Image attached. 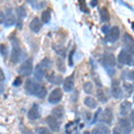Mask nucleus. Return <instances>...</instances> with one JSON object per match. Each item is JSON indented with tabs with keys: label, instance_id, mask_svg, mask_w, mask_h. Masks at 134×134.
I'll return each instance as SVG.
<instances>
[{
	"label": "nucleus",
	"instance_id": "0eeeda50",
	"mask_svg": "<svg viewBox=\"0 0 134 134\" xmlns=\"http://www.w3.org/2000/svg\"><path fill=\"white\" fill-rule=\"evenodd\" d=\"M63 98V92L60 88L53 90L48 96V102L50 104H57Z\"/></svg>",
	"mask_w": 134,
	"mask_h": 134
},
{
	"label": "nucleus",
	"instance_id": "aec40b11",
	"mask_svg": "<svg viewBox=\"0 0 134 134\" xmlns=\"http://www.w3.org/2000/svg\"><path fill=\"white\" fill-rule=\"evenodd\" d=\"M44 74H45V70L42 68L40 64H37L35 71H34V77H35V79L38 80V81H41L43 77H44Z\"/></svg>",
	"mask_w": 134,
	"mask_h": 134
},
{
	"label": "nucleus",
	"instance_id": "b1692460",
	"mask_svg": "<svg viewBox=\"0 0 134 134\" xmlns=\"http://www.w3.org/2000/svg\"><path fill=\"white\" fill-rule=\"evenodd\" d=\"M96 96H97L98 100L100 101L101 103H107V100H108V98H107V95H105V91H104L101 88H99L97 90Z\"/></svg>",
	"mask_w": 134,
	"mask_h": 134
},
{
	"label": "nucleus",
	"instance_id": "72a5a7b5",
	"mask_svg": "<svg viewBox=\"0 0 134 134\" xmlns=\"http://www.w3.org/2000/svg\"><path fill=\"white\" fill-rule=\"evenodd\" d=\"M74 53H75V47L74 48H72V50H71L70 52V54H69V55H68V58H69V65L70 66H72L73 65V62H72V57H73V55H74Z\"/></svg>",
	"mask_w": 134,
	"mask_h": 134
},
{
	"label": "nucleus",
	"instance_id": "9d476101",
	"mask_svg": "<svg viewBox=\"0 0 134 134\" xmlns=\"http://www.w3.org/2000/svg\"><path fill=\"white\" fill-rule=\"evenodd\" d=\"M111 94L115 99H119L122 98V90L120 88L118 80H113L111 84Z\"/></svg>",
	"mask_w": 134,
	"mask_h": 134
},
{
	"label": "nucleus",
	"instance_id": "393cba45",
	"mask_svg": "<svg viewBox=\"0 0 134 134\" xmlns=\"http://www.w3.org/2000/svg\"><path fill=\"white\" fill-rule=\"evenodd\" d=\"M99 14H100L101 21L103 23H107V21L110 20V14L107 7H101L100 11H99Z\"/></svg>",
	"mask_w": 134,
	"mask_h": 134
},
{
	"label": "nucleus",
	"instance_id": "58836bf2",
	"mask_svg": "<svg viewBox=\"0 0 134 134\" xmlns=\"http://www.w3.org/2000/svg\"><path fill=\"white\" fill-rule=\"evenodd\" d=\"M127 79L131 80V81H134V71H130L127 73Z\"/></svg>",
	"mask_w": 134,
	"mask_h": 134
},
{
	"label": "nucleus",
	"instance_id": "c756f323",
	"mask_svg": "<svg viewBox=\"0 0 134 134\" xmlns=\"http://www.w3.org/2000/svg\"><path fill=\"white\" fill-rule=\"evenodd\" d=\"M57 69L62 72H65V65H64V60L62 58H58L57 60Z\"/></svg>",
	"mask_w": 134,
	"mask_h": 134
},
{
	"label": "nucleus",
	"instance_id": "39448f33",
	"mask_svg": "<svg viewBox=\"0 0 134 134\" xmlns=\"http://www.w3.org/2000/svg\"><path fill=\"white\" fill-rule=\"evenodd\" d=\"M16 14H17V21H16V25L18 30H21L23 24V19L26 18V9L23 5L18 6L15 9Z\"/></svg>",
	"mask_w": 134,
	"mask_h": 134
},
{
	"label": "nucleus",
	"instance_id": "423d86ee",
	"mask_svg": "<svg viewBox=\"0 0 134 134\" xmlns=\"http://www.w3.org/2000/svg\"><path fill=\"white\" fill-rule=\"evenodd\" d=\"M124 43L125 47L124 49H126L130 54L134 55V38L128 32H125L124 35Z\"/></svg>",
	"mask_w": 134,
	"mask_h": 134
},
{
	"label": "nucleus",
	"instance_id": "c9c22d12",
	"mask_svg": "<svg viewBox=\"0 0 134 134\" xmlns=\"http://www.w3.org/2000/svg\"><path fill=\"white\" fill-rule=\"evenodd\" d=\"M21 131L23 132V134H33V132H32L31 130L26 128V127H23V124H21Z\"/></svg>",
	"mask_w": 134,
	"mask_h": 134
},
{
	"label": "nucleus",
	"instance_id": "412c9836",
	"mask_svg": "<svg viewBox=\"0 0 134 134\" xmlns=\"http://www.w3.org/2000/svg\"><path fill=\"white\" fill-rule=\"evenodd\" d=\"M84 104H85L86 107L91 109H95L98 107V103H97V101L90 96L86 97V98H84Z\"/></svg>",
	"mask_w": 134,
	"mask_h": 134
},
{
	"label": "nucleus",
	"instance_id": "37998d69",
	"mask_svg": "<svg viewBox=\"0 0 134 134\" xmlns=\"http://www.w3.org/2000/svg\"><path fill=\"white\" fill-rule=\"evenodd\" d=\"M5 15L3 12H1V23H5Z\"/></svg>",
	"mask_w": 134,
	"mask_h": 134
},
{
	"label": "nucleus",
	"instance_id": "473e14b6",
	"mask_svg": "<svg viewBox=\"0 0 134 134\" xmlns=\"http://www.w3.org/2000/svg\"><path fill=\"white\" fill-rule=\"evenodd\" d=\"M80 6H81V10L82 11L83 13H86V14H88L90 13V10L88 9V6L86 5L85 1H80Z\"/></svg>",
	"mask_w": 134,
	"mask_h": 134
},
{
	"label": "nucleus",
	"instance_id": "4be33fe9",
	"mask_svg": "<svg viewBox=\"0 0 134 134\" xmlns=\"http://www.w3.org/2000/svg\"><path fill=\"white\" fill-rule=\"evenodd\" d=\"M64 107H61V105L55 107V108L52 110V115L57 119H62L64 117Z\"/></svg>",
	"mask_w": 134,
	"mask_h": 134
},
{
	"label": "nucleus",
	"instance_id": "4c0bfd02",
	"mask_svg": "<svg viewBox=\"0 0 134 134\" xmlns=\"http://www.w3.org/2000/svg\"><path fill=\"white\" fill-rule=\"evenodd\" d=\"M101 30H102V32L104 34H107L111 31V28H110L108 25H104L103 27L101 28Z\"/></svg>",
	"mask_w": 134,
	"mask_h": 134
},
{
	"label": "nucleus",
	"instance_id": "5701e85b",
	"mask_svg": "<svg viewBox=\"0 0 134 134\" xmlns=\"http://www.w3.org/2000/svg\"><path fill=\"white\" fill-rule=\"evenodd\" d=\"M47 79H48L49 82L54 83V84H55V85H59L63 81V77L61 75H55L54 72H52L51 74L47 77Z\"/></svg>",
	"mask_w": 134,
	"mask_h": 134
},
{
	"label": "nucleus",
	"instance_id": "20e7f679",
	"mask_svg": "<svg viewBox=\"0 0 134 134\" xmlns=\"http://www.w3.org/2000/svg\"><path fill=\"white\" fill-rule=\"evenodd\" d=\"M102 64L105 69L114 68L116 65V59L114 57V55L111 53L105 54L102 58Z\"/></svg>",
	"mask_w": 134,
	"mask_h": 134
},
{
	"label": "nucleus",
	"instance_id": "bb28decb",
	"mask_svg": "<svg viewBox=\"0 0 134 134\" xmlns=\"http://www.w3.org/2000/svg\"><path fill=\"white\" fill-rule=\"evenodd\" d=\"M47 91L46 88L43 87V86H41V85H40V87H38V90H37L35 96H36L38 98L43 99V98H45V97L47 96Z\"/></svg>",
	"mask_w": 134,
	"mask_h": 134
},
{
	"label": "nucleus",
	"instance_id": "f03ea898",
	"mask_svg": "<svg viewBox=\"0 0 134 134\" xmlns=\"http://www.w3.org/2000/svg\"><path fill=\"white\" fill-rule=\"evenodd\" d=\"M21 53H23V51H21L19 44L17 43L16 40L14 41L13 42V48H12V51H11L10 62L12 63V64H17V63L20 61Z\"/></svg>",
	"mask_w": 134,
	"mask_h": 134
},
{
	"label": "nucleus",
	"instance_id": "9b49d317",
	"mask_svg": "<svg viewBox=\"0 0 134 134\" xmlns=\"http://www.w3.org/2000/svg\"><path fill=\"white\" fill-rule=\"evenodd\" d=\"M100 122L107 124V125H111L113 122V111L110 107H107L101 114Z\"/></svg>",
	"mask_w": 134,
	"mask_h": 134
},
{
	"label": "nucleus",
	"instance_id": "f257e3e1",
	"mask_svg": "<svg viewBox=\"0 0 134 134\" xmlns=\"http://www.w3.org/2000/svg\"><path fill=\"white\" fill-rule=\"evenodd\" d=\"M33 72V60L32 58H28L21 64L18 69V73L21 76L28 77Z\"/></svg>",
	"mask_w": 134,
	"mask_h": 134
},
{
	"label": "nucleus",
	"instance_id": "1a4fd4ad",
	"mask_svg": "<svg viewBox=\"0 0 134 134\" xmlns=\"http://www.w3.org/2000/svg\"><path fill=\"white\" fill-rule=\"evenodd\" d=\"M119 129L122 131V134H130L131 132V124L127 120L126 118H121L119 120Z\"/></svg>",
	"mask_w": 134,
	"mask_h": 134
},
{
	"label": "nucleus",
	"instance_id": "a878e982",
	"mask_svg": "<svg viewBox=\"0 0 134 134\" xmlns=\"http://www.w3.org/2000/svg\"><path fill=\"white\" fill-rule=\"evenodd\" d=\"M51 20V13L50 10L47 9L43 11L41 14V21L43 23H48Z\"/></svg>",
	"mask_w": 134,
	"mask_h": 134
},
{
	"label": "nucleus",
	"instance_id": "dca6fc26",
	"mask_svg": "<svg viewBox=\"0 0 134 134\" xmlns=\"http://www.w3.org/2000/svg\"><path fill=\"white\" fill-rule=\"evenodd\" d=\"M109 38L108 40L110 42H115L117 41L120 38V29L118 26H113L111 28V31L109 32Z\"/></svg>",
	"mask_w": 134,
	"mask_h": 134
},
{
	"label": "nucleus",
	"instance_id": "f3484780",
	"mask_svg": "<svg viewBox=\"0 0 134 134\" xmlns=\"http://www.w3.org/2000/svg\"><path fill=\"white\" fill-rule=\"evenodd\" d=\"M131 112V103L129 101H124L120 105V114L122 116L128 115Z\"/></svg>",
	"mask_w": 134,
	"mask_h": 134
},
{
	"label": "nucleus",
	"instance_id": "09e8293b",
	"mask_svg": "<svg viewBox=\"0 0 134 134\" xmlns=\"http://www.w3.org/2000/svg\"><path fill=\"white\" fill-rule=\"evenodd\" d=\"M133 103H134V96H133Z\"/></svg>",
	"mask_w": 134,
	"mask_h": 134
},
{
	"label": "nucleus",
	"instance_id": "2eb2a0df",
	"mask_svg": "<svg viewBox=\"0 0 134 134\" xmlns=\"http://www.w3.org/2000/svg\"><path fill=\"white\" fill-rule=\"evenodd\" d=\"M5 25L6 27H9V26H13L15 23V16H14V13L11 9H6L5 11Z\"/></svg>",
	"mask_w": 134,
	"mask_h": 134
},
{
	"label": "nucleus",
	"instance_id": "8fccbe9b",
	"mask_svg": "<svg viewBox=\"0 0 134 134\" xmlns=\"http://www.w3.org/2000/svg\"><path fill=\"white\" fill-rule=\"evenodd\" d=\"M133 88H134V83H133Z\"/></svg>",
	"mask_w": 134,
	"mask_h": 134
},
{
	"label": "nucleus",
	"instance_id": "ea45409f",
	"mask_svg": "<svg viewBox=\"0 0 134 134\" xmlns=\"http://www.w3.org/2000/svg\"><path fill=\"white\" fill-rule=\"evenodd\" d=\"M130 120H131V124L134 128V110H132V111L130 113Z\"/></svg>",
	"mask_w": 134,
	"mask_h": 134
},
{
	"label": "nucleus",
	"instance_id": "a18cd8bd",
	"mask_svg": "<svg viewBox=\"0 0 134 134\" xmlns=\"http://www.w3.org/2000/svg\"><path fill=\"white\" fill-rule=\"evenodd\" d=\"M98 5V1H96V0H93L92 2H90V5L91 6H96Z\"/></svg>",
	"mask_w": 134,
	"mask_h": 134
},
{
	"label": "nucleus",
	"instance_id": "cd10ccee",
	"mask_svg": "<svg viewBox=\"0 0 134 134\" xmlns=\"http://www.w3.org/2000/svg\"><path fill=\"white\" fill-rule=\"evenodd\" d=\"M40 64L41 65L42 68L44 69L45 71H46V70H48V69L51 67L52 62L50 61V59H49V58L46 57V58H44V59H43L42 61L40 63Z\"/></svg>",
	"mask_w": 134,
	"mask_h": 134
},
{
	"label": "nucleus",
	"instance_id": "f8f14e48",
	"mask_svg": "<svg viewBox=\"0 0 134 134\" xmlns=\"http://www.w3.org/2000/svg\"><path fill=\"white\" fill-rule=\"evenodd\" d=\"M46 122L47 125L49 126L52 131H60V124L58 122L57 119L55 117H54L53 115H48L47 117L46 118Z\"/></svg>",
	"mask_w": 134,
	"mask_h": 134
},
{
	"label": "nucleus",
	"instance_id": "79ce46f5",
	"mask_svg": "<svg viewBox=\"0 0 134 134\" xmlns=\"http://www.w3.org/2000/svg\"><path fill=\"white\" fill-rule=\"evenodd\" d=\"M100 112H101V109H98V112H97V113L95 114L94 119H93V121H92V122H91V124H95V122H96L97 119H98V114H99V113H100Z\"/></svg>",
	"mask_w": 134,
	"mask_h": 134
},
{
	"label": "nucleus",
	"instance_id": "a19ab883",
	"mask_svg": "<svg viewBox=\"0 0 134 134\" xmlns=\"http://www.w3.org/2000/svg\"><path fill=\"white\" fill-rule=\"evenodd\" d=\"M105 70H107V72H108V74L110 76H114V75L115 74V70H114V68H107Z\"/></svg>",
	"mask_w": 134,
	"mask_h": 134
},
{
	"label": "nucleus",
	"instance_id": "de8ad7c7",
	"mask_svg": "<svg viewBox=\"0 0 134 134\" xmlns=\"http://www.w3.org/2000/svg\"><path fill=\"white\" fill-rule=\"evenodd\" d=\"M83 134H90V133L88 132V131H84V132H83Z\"/></svg>",
	"mask_w": 134,
	"mask_h": 134
},
{
	"label": "nucleus",
	"instance_id": "c85d7f7f",
	"mask_svg": "<svg viewBox=\"0 0 134 134\" xmlns=\"http://www.w3.org/2000/svg\"><path fill=\"white\" fill-rule=\"evenodd\" d=\"M83 90L85 91L86 94H92L93 92V85L92 83L90 82V81H87V82H85L83 84Z\"/></svg>",
	"mask_w": 134,
	"mask_h": 134
},
{
	"label": "nucleus",
	"instance_id": "7ed1b4c3",
	"mask_svg": "<svg viewBox=\"0 0 134 134\" xmlns=\"http://www.w3.org/2000/svg\"><path fill=\"white\" fill-rule=\"evenodd\" d=\"M133 55L131 54H130L126 49H122L120 52V54L118 55V62L120 63L121 64H127V65H130L131 64L133 59H132Z\"/></svg>",
	"mask_w": 134,
	"mask_h": 134
},
{
	"label": "nucleus",
	"instance_id": "49530a36",
	"mask_svg": "<svg viewBox=\"0 0 134 134\" xmlns=\"http://www.w3.org/2000/svg\"><path fill=\"white\" fill-rule=\"evenodd\" d=\"M131 28H132V30L134 31V23H131Z\"/></svg>",
	"mask_w": 134,
	"mask_h": 134
},
{
	"label": "nucleus",
	"instance_id": "6e6552de",
	"mask_svg": "<svg viewBox=\"0 0 134 134\" xmlns=\"http://www.w3.org/2000/svg\"><path fill=\"white\" fill-rule=\"evenodd\" d=\"M38 87H40V84L33 81L31 79H28L25 82L24 90L29 95H33V96H35Z\"/></svg>",
	"mask_w": 134,
	"mask_h": 134
},
{
	"label": "nucleus",
	"instance_id": "e433bc0d",
	"mask_svg": "<svg viewBox=\"0 0 134 134\" xmlns=\"http://www.w3.org/2000/svg\"><path fill=\"white\" fill-rule=\"evenodd\" d=\"M6 54H7V47L5 45L1 44V55L2 57H5Z\"/></svg>",
	"mask_w": 134,
	"mask_h": 134
},
{
	"label": "nucleus",
	"instance_id": "ddd939ff",
	"mask_svg": "<svg viewBox=\"0 0 134 134\" xmlns=\"http://www.w3.org/2000/svg\"><path fill=\"white\" fill-rule=\"evenodd\" d=\"M29 27H30V30H31L32 32H34V33H38L42 28V23L38 17H35V18L32 19V21L30 23Z\"/></svg>",
	"mask_w": 134,
	"mask_h": 134
},
{
	"label": "nucleus",
	"instance_id": "a211bd4d",
	"mask_svg": "<svg viewBox=\"0 0 134 134\" xmlns=\"http://www.w3.org/2000/svg\"><path fill=\"white\" fill-rule=\"evenodd\" d=\"M27 116L30 120L31 121H34V120H37L40 117V112H38V107L37 105H33L32 107H31V109L29 110L27 114Z\"/></svg>",
	"mask_w": 134,
	"mask_h": 134
},
{
	"label": "nucleus",
	"instance_id": "4468645a",
	"mask_svg": "<svg viewBox=\"0 0 134 134\" xmlns=\"http://www.w3.org/2000/svg\"><path fill=\"white\" fill-rule=\"evenodd\" d=\"M73 87H74V80H73V74H72L64 80L63 88H64V91L70 92L73 90Z\"/></svg>",
	"mask_w": 134,
	"mask_h": 134
},
{
	"label": "nucleus",
	"instance_id": "f704fd0d",
	"mask_svg": "<svg viewBox=\"0 0 134 134\" xmlns=\"http://www.w3.org/2000/svg\"><path fill=\"white\" fill-rule=\"evenodd\" d=\"M21 83H23V80H21V77H16L15 80H14V81L13 82V85L14 86V87H18V86L21 85Z\"/></svg>",
	"mask_w": 134,
	"mask_h": 134
},
{
	"label": "nucleus",
	"instance_id": "2f4dec72",
	"mask_svg": "<svg viewBox=\"0 0 134 134\" xmlns=\"http://www.w3.org/2000/svg\"><path fill=\"white\" fill-rule=\"evenodd\" d=\"M124 90L127 91L128 94H131L132 91H133V88H134L133 86L131 85V84L128 83V82H124Z\"/></svg>",
	"mask_w": 134,
	"mask_h": 134
},
{
	"label": "nucleus",
	"instance_id": "c03bdc74",
	"mask_svg": "<svg viewBox=\"0 0 134 134\" xmlns=\"http://www.w3.org/2000/svg\"><path fill=\"white\" fill-rule=\"evenodd\" d=\"M0 75H1V83L5 81V75H4V72H3V70H0Z\"/></svg>",
	"mask_w": 134,
	"mask_h": 134
},
{
	"label": "nucleus",
	"instance_id": "7c9ffc66",
	"mask_svg": "<svg viewBox=\"0 0 134 134\" xmlns=\"http://www.w3.org/2000/svg\"><path fill=\"white\" fill-rule=\"evenodd\" d=\"M36 132L38 134H52L50 130H48L47 127H38L36 128Z\"/></svg>",
	"mask_w": 134,
	"mask_h": 134
},
{
	"label": "nucleus",
	"instance_id": "6ab92c4d",
	"mask_svg": "<svg viewBox=\"0 0 134 134\" xmlns=\"http://www.w3.org/2000/svg\"><path fill=\"white\" fill-rule=\"evenodd\" d=\"M110 132L109 129L105 125L99 124L97 127H95L92 131V134H108Z\"/></svg>",
	"mask_w": 134,
	"mask_h": 134
}]
</instances>
